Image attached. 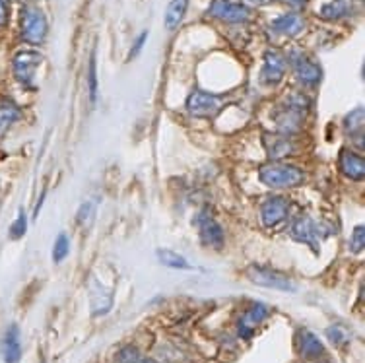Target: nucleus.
Segmentation results:
<instances>
[{"mask_svg":"<svg viewBox=\"0 0 365 363\" xmlns=\"http://www.w3.org/2000/svg\"><path fill=\"white\" fill-rule=\"evenodd\" d=\"M259 179L272 189H294L307 181V175L297 165L272 161L259 169Z\"/></svg>","mask_w":365,"mask_h":363,"instance_id":"1","label":"nucleus"},{"mask_svg":"<svg viewBox=\"0 0 365 363\" xmlns=\"http://www.w3.org/2000/svg\"><path fill=\"white\" fill-rule=\"evenodd\" d=\"M49 31V21L41 8L34 2L21 4L20 10V34L21 39L29 45H39L45 41Z\"/></svg>","mask_w":365,"mask_h":363,"instance_id":"2","label":"nucleus"},{"mask_svg":"<svg viewBox=\"0 0 365 363\" xmlns=\"http://www.w3.org/2000/svg\"><path fill=\"white\" fill-rule=\"evenodd\" d=\"M43 63V56L39 51L21 49L12 56V72L14 78L24 88L34 90L36 88V74L39 64Z\"/></svg>","mask_w":365,"mask_h":363,"instance_id":"3","label":"nucleus"},{"mask_svg":"<svg viewBox=\"0 0 365 363\" xmlns=\"http://www.w3.org/2000/svg\"><path fill=\"white\" fill-rule=\"evenodd\" d=\"M224 107L225 98L214 96V93H208V91L195 90L190 91V96L187 98V109H189V113L195 115V117H200V119L216 117Z\"/></svg>","mask_w":365,"mask_h":363,"instance_id":"4","label":"nucleus"},{"mask_svg":"<svg viewBox=\"0 0 365 363\" xmlns=\"http://www.w3.org/2000/svg\"><path fill=\"white\" fill-rule=\"evenodd\" d=\"M286 61H289V64L294 66V72L297 74V78L302 80L305 86H317L323 78V68L321 64L313 61L309 55H305L303 51L292 49Z\"/></svg>","mask_w":365,"mask_h":363,"instance_id":"5","label":"nucleus"},{"mask_svg":"<svg viewBox=\"0 0 365 363\" xmlns=\"http://www.w3.org/2000/svg\"><path fill=\"white\" fill-rule=\"evenodd\" d=\"M247 276H249L251 282L259 284V286L272 287V290H278V292H295L294 280L286 276V274L274 270V268H268V266H251L247 270Z\"/></svg>","mask_w":365,"mask_h":363,"instance_id":"6","label":"nucleus"},{"mask_svg":"<svg viewBox=\"0 0 365 363\" xmlns=\"http://www.w3.org/2000/svg\"><path fill=\"white\" fill-rule=\"evenodd\" d=\"M292 204L286 196H268L264 203L260 204V220L264 227H278L284 224L289 216Z\"/></svg>","mask_w":365,"mask_h":363,"instance_id":"7","label":"nucleus"},{"mask_svg":"<svg viewBox=\"0 0 365 363\" xmlns=\"http://www.w3.org/2000/svg\"><path fill=\"white\" fill-rule=\"evenodd\" d=\"M208 14L227 24H245L251 20V10L243 4H235L232 0H212Z\"/></svg>","mask_w":365,"mask_h":363,"instance_id":"8","label":"nucleus"},{"mask_svg":"<svg viewBox=\"0 0 365 363\" xmlns=\"http://www.w3.org/2000/svg\"><path fill=\"white\" fill-rule=\"evenodd\" d=\"M289 235L295 241H299V243L309 245L313 251H319V241L323 237V230L311 218L299 216L295 218L292 225H289Z\"/></svg>","mask_w":365,"mask_h":363,"instance_id":"9","label":"nucleus"},{"mask_svg":"<svg viewBox=\"0 0 365 363\" xmlns=\"http://www.w3.org/2000/svg\"><path fill=\"white\" fill-rule=\"evenodd\" d=\"M288 61L280 51H267L264 53V64L260 70V82L264 86H278L286 76Z\"/></svg>","mask_w":365,"mask_h":363,"instance_id":"10","label":"nucleus"},{"mask_svg":"<svg viewBox=\"0 0 365 363\" xmlns=\"http://www.w3.org/2000/svg\"><path fill=\"white\" fill-rule=\"evenodd\" d=\"M268 315H270V309H268L264 303H253L251 307L245 309V313L241 315L237 321L239 338H243V340L253 338L255 330L259 329L260 324L267 321Z\"/></svg>","mask_w":365,"mask_h":363,"instance_id":"11","label":"nucleus"},{"mask_svg":"<svg viewBox=\"0 0 365 363\" xmlns=\"http://www.w3.org/2000/svg\"><path fill=\"white\" fill-rule=\"evenodd\" d=\"M197 225H198V235H200V241H202L206 247H224L225 235L222 225L206 212H200L197 218Z\"/></svg>","mask_w":365,"mask_h":363,"instance_id":"12","label":"nucleus"},{"mask_svg":"<svg viewBox=\"0 0 365 363\" xmlns=\"http://www.w3.org/2000/svg\"><path fill=\"white\" fill-rule=\"evenodd\" d=\"M338 165H340V171L351 181H364L365 179V160L358 152L344 148L338 155Z\"/></svg>","mask_w":365,"mask_h":363,"instance_id":"13","label":"nucleus"},{"mask_svg":"<svg viewBox=\"0 0 365 363\" xmlns=\"http://www.w3.org/2000/svg\"><path fill=\"white\" fill-rule=\"evenodd\" d=\"M0 354L4 363H20L21 359V340H20V329L18 324H10L2 340H0Z\"/></svg>","mask_w":365,"mask_h":363,"instance_id":"14","label":"nucleus"},{"mask_svg":"<svg viewBox=\"0 0 365 363\" xmlns=\"http://www.w3.org/2000/svg\"><path fill=\"white\" fill-rule=\"evenodd\" d=\"M295 348L299 352L303 359H319L324 354L323 342L319 340V336L313 334L311 330L302 329L295 334Z\"/></svg>","mask_w":365,"mask_h":363,"instance_id":"15","label":"nucleus"},{"mask_svg":"<svg viewBox=\"0 0 365 363\" xmlns=\"http://www.w3.org/2000/svg\"><path fill=\"white\" fill-rule=\"evenodd\" d=\"M305 29V21L299 14L295 12H288V14L278 16L276 20L270 24V31L274 35H282V37H295Z\"/></svg>","mask_w":365,"mask_h":363,"instance_id":"16","label":"nucleus"},{"mask_svg":"<svg viewBox=\"0 0 365 363\" xmlns=\"http://www.w3.org/2000/svg\"><path fill=\"white\" fill-rule=\"evenodd\" d=\"M264 148L270 160H282L292 152H295L294 140L289 138L288 134H264Z\"/></svg>","mask_w":365,"mask_h":363,"instance_id":"17","label":"nucleus"},{"mask_svg":"<svg viewBox=\"0 0 365 363\" xmlns=\"http://www.w3.org/2000/svg\"><path fill=\"white\" fill-rule=\"evenodd\" d=\"M21 119L20 105L8 98H0V140Z\"/></svg>","mask_w":365,"mask_h":363,"instance_id":"18","label":"nucleus"},{"mask_svg":"<svg viewBox=\"0 0 365 363\" xmlns=\"http://www.w3.org/2000/svg\"><path fill=\"white\" fill-rule=\"evenodd\" d=\"M190 0H171L169 2L168 10H165V18H163V24L169 31H175L179 26H181L182 18L187 14V8H189Z\"/></svg>","mask_w":365,"mask_h":363,"instance_id":"19","label":"nucleus"},{"mask_svg":"<svg viewBox=\"0 0 365 363\" xmlns=\"http://www.w3.org/2000/svg\"><path fill=\"white\" fill-rule=\"evenodd\" d=\"M350 14V4L346 0H332L329 4H324L321 10H319V16L324 18V20H342L346 16Z\"/></svg>","mask_w":365,"mask_h":363,"instance_id":"20","label":"nucleus"},{"mask_svg":"<svg viewBox=\"0 0 365 363\" xmlns=\"http://www.w3.org/2000/svg\"><path fill=\"white\" fill-rule=\"evenodd\" d=\"M346 133L350 136H358L359 144H364V107H358L344 119Z\"/></svg>","mask_w":365,"mask_h":363,"instance_id":"21","label":"nucleus"},{"mask_svg":"<svg viewBox=\"0 0 365 363\" xmlns=\"http://www.w3.org/2000/svg\"><path fill=\"white\" fill-rule=\"evenodd\" d=\"M158 260L162 262L163 266H169V268H175V270H190L192 266L189 265V260L185 259L179 252L171 251V249H160L158 251Z\"/></svg>","mask_w":365,"mask_h":363,"instance_id":"22","label":"nucleus"},{"mask_svg":"<svg viewBox=\"0 0 365 363\" xmlns=\"http://www.w3.org/2000/svg\"><path fill=\"white\" fill-rule=\"evenodd\" d=\"M68 251H71L68 235L66 233H58V237L55 239V245H53V260L55 262H63L68 257Z\"/></svg>","mask_w":365,"mask_h":363,"instance_id":"23","label":"nucleus"},{"mask_svg":"<svg viewBox=\"0 0 365 363\" xmlns=\"http://www.w3.org/2000/svg\"><path fill=\"white\" fill-rule=\"evenodd\" d=\"M26 231H28V216H26L24 210H20V214H18V218L14 220V224L10 225L8 235H10V239L18 241V239H21L26 235Z\"/></svg>","mask_w":365,"mask_h":363,"instance_id":"24","label":"nucleus"},{"mask_svg":"<svg viewBox=\"0 0 365 363\" xmlns=\"http://www.w3.org/2000/svg\"><path fill=\"white\" fill-rule=\"evenodd\" d=\"M88 90H90V101L96 103L98 99V70H96V56L90 58V70H88Z\"/></svg>","mask_w":365,"mask_h":363,"instance_id":"25","label":"nucleus"},{"mask_svg":"<svg viewBox=\"0 0 365 363\" xmlns=\"http://www.w3.org/2000/svg\"><path fill=\"white\" fill-rule=\"evenodd\" d=\"M327 338H329L330 342L334 344V346H342V344H346L348 340H350L348 332H346L342 327H338V324H332V327L327 329Z\"/></svg>","mask_w":365,"mask_h":363,"instance_id":"26","label":"nucleus"},{"mask_svg":"<svg viewBox=\"0 0 365 363\" xmlns=\"http://www.w3.org/2000/svg\"><path fill=\"white\" fill-rule=\"evenodd\" d=\"M365 247V230L364 225H358L356 230L351 231V237H350V251L354 255H358V252L364 251Z\"/></svg>","mask_w":365,"mask_h":363,"instance_id":"27","label":"nucleus"},{"mask_svg":"<svg viewBox=\"0 0 365 363\" xmlns=\"http://www.w3.org/2000/svg\"><path fill=\"white\" fill-rule=\"evenodd\" d=\"M140 362V356L134 348H123L117 356V363H138Z\"/></svg>","mask_w":365,"mask_h":363,"instance_id":"28","label":"nucleus"},{"mask_svg":"<svg viewBox=\"0 0 365 363\" xmlns=\"http://www.w3.org/2000/svg\"><path fill=\"white\" fill-rule=\"evenodd\" d=\"M93 212H96L93 204H91V203L82 204V208H80V214H78V220H80V222H82L86 227H88V225L91 224V220H93Z\"/></svg>","mask_w":365,"mask_h":363,"instance_id":"29","label":"nucleus"},{"mask_svg":"<svg viewBox=\"0 0 365 363\" xmlns=\"http://www.w3.org/2000/svg\"><path fill=\"white\" fill-rule=\"evenodd\" d=\"M10 18V0H0V31L8 26Z\"/></svg>","mask_w":365,"mask_h":363,"instance_id":"30","label":"nucleus"},{"mask_svg":"<svg viewBox=\"0 0 365 363\" xmlns=\"http://www.w3.org/2000/svg\"><path fill=\"white\" fill-rule=\"evenodd\" d=\"M148 39V31H142L138 37H136V41H134L133 49H130V58H134V56H138V53L142 51V47H144V43H146Z\"/></svg>","mask_w":365,"mask_h":363,"instance_id":"31","label":"nucleus"},{"mask_svg":"<svg viewBox=\"0 0 365 363\" xmlns=\"http://www.w3.org/2000/svg\"><path fill=\"white\" fill-rule=\"evenodd\" d=\"M270 0H241V4L245 8H257V6H264L268 4Z\"/></svg>","mask_w":365,"mask_h":363,"instance_id":"32","label":"nucleus"},{"mask_svg":"<svg viewBox=\"0 0 365 363\" xmlns=\"http://www.w3.org/2000/svg\"><path fill=\"white\" fill-rule=\"evenodd\" d=\"M284 2H288V4H294V6H302L303 0H284Z\"/></svg>","mask_w":365,"mask_h":363,"instance_id":"33","label":"nucleus"},{"mask_svg":"<svg viewBox=\"0 0 365 363\" xmlns=\"http://www.w3.org/2000/svg\"><path fill=\"white\" fill-rule=\"evenodd\" d=\"M138 363H158L155 359H150V357H140V362Z\"/></svg>","mask_w":365,"mask_h":363,"instance_id":"34","label":"nucleus"},{"mask_svg":"<svg viewBox=\"0 0 365 363\" xmlns=\"http://www.w3.org/2000/svg\"><path fill=\"white\" fill-rule=\"evenodd\" d=\"M309 363H323V362H315V359H311V362Z\"/></svg>","mask_w":365,"mask_h":363,"instance_id":"35","label":"nucleus"}]
</instances>
